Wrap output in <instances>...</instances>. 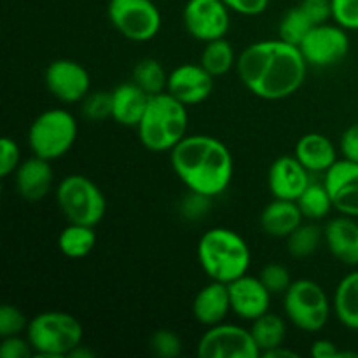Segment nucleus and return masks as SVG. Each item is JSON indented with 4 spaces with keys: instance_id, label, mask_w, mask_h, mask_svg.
<instances>
[{
    "instance_id": "a18cd8bd",
    "label": "nucleus",
    "mask_w": 358,
    "mask_h": 358,
    "mask_svg": "<svg viewBox=\"0 0 358 358\" xmlns=\"http://www.w3.org/2000/svg\"><path fill=\"white\" fill-rule=\"evenodd\" d=\"M93 355L94 353L91 352V350H87L84 345H79L72 353H70V357H84V358H91Z\"/></svg>"
},
{
    "instance_id": "37998d69",
    "label": "nucleus",
    "mask_w": 358,
    "mask_h": 358,
    "mask_svg": "<svg viewBox=\"0 0 358 358\" xmlns=\"http://www.w3.org/2000/svg\"><path fill=\"white\" fill-rule=\"evenodd\" d=\"M315 358H339V348L331 339H317L310 350Z\"/></svg>"
},
{
    "instance_id": "ddd939ff",
    "label": "nucleus",
    "mask_w": 358,
    "mask_h": 358,
    "mask_svg": "<svg viewBox=\"0 0 358 358\" xmlns=\"http://www.w3.org/2000/svg\"><path fill=\"white\" fill-rule=\"evenodd\" d=\"M45 87L62 103H80L91 91L90 72L73 59L59 58L45 69Z\"/></svg>"
},
{
    "instance_id": "a19ab883",
    "label": "nucleus",
    "mask_w": 358,
    "mask_h": 358,
    "mask_svg": "<svg viewBox=\"0 0 358 358\" xmlns=\"http://www.w3.org/2000/svg\"><path fill=\"white\" fill-rule=\"evenodd\" d=\"M231 13L241 14V16H259L264 13L269 6V0H222Z\"/></svg>"
},
{
    "instance_id": "cd10ccee",
    "label": "nucleus",
    "mask_w": 358,
    "mask_h": 358,
    "mask_svg": "<svg viewBox=\"0 0 358 358\" xmlns=\"http://www.w3.org/2000/svg\"><path fill=\"white\" fill-rule=\"evenodd\" d=\"M297 205H299L304 219L313 220V222L325 219V217H329V213L334 210L332 198L331 194H329L324 182H322V184L320 182H310L306 191H304L303 194L299 196V199H297Z\"/></svg>"
},
{
    "instance_id": "f8f14e48",
    "label": "nucleus",
    "mask_w": 358,
    "mask_h": 358,
    "mask_svg": "<svg viewBox=\"0 0 358 358\" xmlns=\"http://www.w3.org/2000/svg\"><path fill=\"white\" fill-rule=\"evenodd\" d=\"M182 21L191 37L210 42L226 37L231 27V9L222 0H187Z\"/></svg>"
},
{
    "instance_id": "a211bd4d",
    "label": "nucleus",
    "mask_w": 358,
    "mask_h": 358,
    "mask_svg": "<svg viewBox=\"0 0 358 358\" xmlns=\"http://www.w3.org/2000/svg\"><path fill=\"white\" fill-rule=\"evenodd\" d=\"M14 184L17 194L27 201H38L45 198L55 185V170L51 161L35 154L21 161L17 170L14 171Z\"/></svg>"
},
{
    "instance_id": "dca6fc26",
    "label": "nucleus",
    "mask_w": 358,
    "mask_h": 358,
    "mask_svg": "<svg viewBox=\"0 0 358 358\" xmlns=\"http://www.w3.org/2000/svg\"><path fill=\"white\" fill-rule=\"evenodd\" d=\"M231 299V311L243 320H255L268 313L273 294L266 289L259 276L243 275L227 283Z\"/></svg>"
},
{
    "instance_id": "7c9ffc66",
    "label": "nucleus",
    "mask_w": 358,
    "mask_h": 358,
    "mask_svg": "<svg viewBox=\"0 0 358 358\" xmlns=\"http://www.w3.org/2000/svg\"><path fill=\"white\" fill-rule=\"evenodd\" d=\"M313 27V21L308 17V14L304 13L303 7L297 6L283 14L282 21H280L278 34L282 41L290 42V44L294 45H299L301 42H303V38L308 35V31Z\"/></svg>"
},
{
    "instance_id": "c756f323",
    "label": "nucleus",
    "mask_w": 358,
    "mask_h": 358,
    "mask_svg": "<svg viewBox=\"0 0 358 358\" xmlns=\"http://www.w3.org/2000/svg\"><path fill=\"white\" fill-rule=\"evenodd\" d=\"M168 76L163 63L154 58H143L133 69V83L142 87L147 94L154 96L166 91Z\"/></svg>"
},
{
    "instance_id": "f704fd0d",
    "label": "nucleus",
    "mask_w": 358,
    "mask_h": 358,
    "mask_svg": "<svg viewBox=\"0 0 358 358\" xmlns=\"http://www.w3.org/2000/svg\"><path fill=\"white\" fill-rule=\"evenodd\" d=\"M28 324H30V320L24 317L20 308L7 303L2 304V308H0V336L2 338L23 334V332H27Z\"/></svg>"
},
{
    "instance_id": "9d476101",
    "label": "nucleus",
    "mask_w": 358,
    "mask_h": 358,
    "mask_svg": "<svg viewBox=\"0 0 358 358\" xmlns=\"http://www.w3.org/2000/svg\"><path fill=\"white\" fill-rule=\"evenodd\" d=\"M201 358H259L261 350L250 329L234 324H217L208 327L198 343Z\"/></svg>"
},
{
    "instance_id": "39448f33",
    "label": "nucleus",
    "mask_w": 358,
    "mask_h": 358,
    "mask_svg": "<svg viewBox=\"0 0 358 358\" xmlns=\"http://www.w3.org/2000/svg\"><path fill=\"white\" fill-rule=\"evenodd\" d=\"M27 338L35 357L63 358L83 345L84 327L65 311H44L35 315L27 329Z\"/></svg>"
},
{
    "instance_id": "4468645a",
    "label": "nucleus",
    "mask_w": 358,
    "mask_h": 358,
    "mask_svg": "<svg viewBox=\"0 0 358 358\" xmlns=\"http://www.w3.org/2000/svg\"><path fill=\"white\" fill-rule=\"evenodd\" d=\"M324 184L332 198L334 210L358 219V163L338 159L325 171Z\"/></svg>"
},
{
    "instance_id": "5701e85b",
    "label": "nucleus",
    "mask_w": 358,
    "mask_h": 358,
    "mask_svg": "<svg viewBox=\"0 0 358 358\" xmlns=\"http://www.w3.org/2000/svg\"><path fill=\"white\" fill-rule=\"evenodd\" d=\"M304 215L297 201L275 198L261 213V227L268 236L287 238L303 224Z\"/></svg>"
},
{
    "instance_id": "20e7f679",
    "label": "nucleus",
    "mask_w": 358,
    "mask_h": 358,
    "mask_svg": "<svg viewBox=\"0 0 358 358\" xmlns=\"http://www.w3.org/2000/svg\"><path fill=\"white\" fill-rule=\"evenodd\" d=\"M187 105L164 91L150 96L136 131L145 149L152 152H171V149L187 136Z\"/></svg>"
},
{
    "instance_id": "bb28decb",
    "label": "nucleus",
    "mask_w": 358,
    "mask_h": 358,
    "mask_svg": "<svg viewBox=\"0 0 358 358\" xmlns=\"http://www.w3.org/2000/svg\"><path fill=\"white\" fill-rule=\"evenodd\" d=\"M238 56L234 48L226 38H215V41L205 42V49L201 52V65L206 72L213 77L226 76L231 69L236 66Z\"/></svg>"
},
{
    "instance_id": "0eeeda50",
    "label": "nucleus",
    "mask_w": 358,
    "mask_h": 358,
    "mask_svg": "<svg viewBox=\"0 0 358 358\" xmlns=\"http://www.w3.org/2000/svg\"><path fill=\"white\" fill-rule=\"evenodd\" d=\"M56 203L69 222L98 226L107 212V201L101 189L91 178L73 173L59 180Z\"/></svg>"
},
{
    "instance_id": "6ab92c4d",
    "label": "nucleus",
    "mask_w": 358,
    "mask_h": 358,
    "mask_svg": "<svg viewBox=\"0 0 358 358\" xmlns=\"http://www.w3.org/2000/svg\"><path fill=\"white\" fill-rule=\"evenodd\" d=\"M324 243L332 257L345 266H358V222L355 217L339 215L324 227Z\"/></svg>"
},
{
    "instance_id": "f3484780",
    "label": "nucleus",
    "mask_w": 358,
    "mask_h": 358,
    "mask_svg": "<svg viewBox=\"0 0 358 358\" xmlns=\"http://www.w3.org/2000/svg\"><path fill=\"white\" fill-rule=\"evenodd\" d=\"M310 171L296 156H282L275 159L268 173V185L273 198L297 201L310 185Z\"/></svg>"
},
{
    "instance_id": "72a5a7b5",
    "label": "nucleus",
    "mask_w": 358,
    "mask_h": 358,
    "mask_svg": "<svg viewBox=\"0 0 358 358\" xmlns=\"http://www.w3.org/2000/svg\"><path fill=\"white\" fill-rule=\"evenodd\" d=\"M259 278L264 283L266 289L275 296V294H285L289 290V287L292 285V276L290 271L283 264L278 262H271V264H266L264 268L259 273Z\"/></svg>"
},
{
    "instance_id": "2eb2a0df",
    "label": "nucleus",
    "mask_w": 358,
    "mask_h": 358,
    "mask_svg": "<svg viewBox=\"0 0 358 358\" xmlns=\"http://www.w3.org/2000/svg\"><path fill=\"white\" fill-rule=\"evenodd\" d=\"M166 91L187 107L203 103L213 91V76L201 63H184L170 72Z\"/></svg>"
},
{
    "instance_id": "473e14b6",
    "label": "nucleus",
    "mask_w": 358,
    "mask_h": 358,
    "mask_svg": "<svg viewBox=\"0 0 358 358\" xmlns=\"http://www.w3.org/2000/svg\"><path fill=\"white\" fill-rule=\"evenodd\" d=\"M149 348L159 358H177L182 353V339L170 329H159L150 336Z\"/></svg>"
},
{
    "instance_id": "aec40b11",
    "label": "nucleus",
    "mask_w": 358,
    "mask_h": 358,
    "mask_svg": "<svg viewBox=\"0 0 358 358\" xmlns=\"http://www.w3.org/2000/svg\"><path fill=\"white\" fill-rule=\"evenodd\" d=\"M231 311V299L227 283L210 282L196 294L192 301V315L196 322L205 327L222 324Z\"/></svg>"
},
{
    "instance_id": "7ed1b4c3",
    "label": "nucleus",
    "mask_w": 358,
    "mask_h": 358,
    "mask_svg": "<svg viewBox=\"0 0 358 358\" xmlns=\"http://www.w3.org/2000/svg\"><path fill=\"white\" fill-rule=\"evenodd\" d=\"M198 259L210 280L231 283L247 275L252 262V252L247 241L236 231L227 227H212L199 238Z\"/></svg>"
},
{
    "instance_id": "58836bf2",
    "label": "nucleus",
    "mask_w": 358,
    "mask_h": 358,
    "mask_svg": "<svg viewBox=\"0 0 358 358\" xmlns=\"http://www.w3.org/2000/svg\"><path fill=\"white\" fill-rule=\"evenodd\" d=\"M210 201H212V198H208V196L189 191V196H185V199L182 201V215L191 220L199 219V217H203L210 210Z\"/></svg>"
},
{
    "instance_id": "c9c22d12",
    "label": "nucleus",
    "mask_w": 358,
    "mask_h": 358,
    "mask_svg": "<svg viewBox=\"0 0 358 358\" xmlns=\"http://www.w3.org/2000/svg\"><path fill=\"white\" fill-rule=\"evenodd\" d=\"M332 21L345 30L358 31V0H331Z\"/></svg>"
},
{
    "instance_id": "9b49d317",
    "label": "nucleus",
    "mask_w": 358,
    "mask_h": 358,
    "mask_svg": "<svg viewBox=\"0 0 358 358\" xmlns=\"http://www.w3.org/2000/svg\"><path fill=\"white\" fill-rule=\"evenodd\" d=\"M346 31L348 30L338 23L315 24L299 44L308 65L315 69H327L343 62L350 51V37Z\"/></svg>"
},
{
    "instance_id": "423d86ee",
    "label": "nucleus",
    "mask_w": 358,
    "mask_h": 358,
    "mask_svg": "<svg viewBox=\"0 0 358 358\" xmlns=\"http://www.w3.org/2000/svg\"><path fill=\"white\" fill-rule=\"evenodd\" d=\"M79 133L76 117L65 108H49L38 114L28 128L31 152L48 161L65 156L73 147Z\"/></svg>"
},
{
    "instance_id": "a878e982",
    "label": "nucleus",
    "mask_w": 358,
    "mask_h": 358,
    "mask_svg": "<svg viewBox=\"0 0 358 358\" xmlns=\"http://www.w3.org/2000/svg\"><path fill=\"white\" fill-rule=\"evenodd\" d=\"M250 332L254 336L255 343H257L259 350H261L262 357V353L269 352L276 346H282L285 343L287 324L280 315L268 311V313L252 320Z\"/></svg>"
},
{
    "instance_id": "b1692460",
    "label": "nucleus",
    "mask_w": 358,
    "mask_h": 358,
    "mask_svg": "<svg viewBox=\"0 0 358 358\" xmlns=\"http://www.w3.org/2000/svg\"><path fill=\"white\" fill-rule=\"evenodd\" d=\"M338 320L350 331H358V269L346 275L338 283L332 299Z\"/></svg>"
},
{
    "instance_id": "412c9836",
    "label": "nucleus",
    "mask_w": 358,
    "mask_h": 358,
    "mask_svg": "<svg viewBox=\"0 0 358 358\" xmlns=\"http://www.w3.org/2000/svg\"><path fill=\"white\" fill-rule=\"evenodd\" d=\"M150 94L135 83H122L112 91V119L117 124L136 128L149 105Z\"/></svg>"
},
{
    "instance_id": "f03ea898",
    "label": "nucleus",
    "mask_w": 358,
    "mask_h": 358,
    "mask_svg": "<svg viewBox=\"0 0 358 358\" xmlns=\"http://www.w3.org/2000/svg\"><path fill=\"white\" fill-rule=\"evenodd\" d=\"M170 161L175 175L189 191L208 198L222 194L233 180V154L215 136L187 135L171 149Z\"/></svg>"
},
{
    "instance_id": "c03bdc74",
    "label": "nucleus",
    "mask_w": 358,
    "mask_h": 358,
    "mask_svg": "<svg viewBox=\"0 0 358 358\" xmlns=\"http://www.w3.org/2000/svg\"><path fill=\"white\" fill-rule=\"evenodd\" d=\"M262 357H266V358H282V357H287V358H297L299 355H297V353L294 352V350L285 348V345H282V346H276V348L269 350V352L262 353Z\"/></svg>"
},
{
    "instance_id": "c85d7f7f",
    "label": "nucleus",
    "mask_w": 358,
    "mask_h": 358,
    "mask_svg": "<svg viewBox=\"0 0 358 358\" xmlns=\"http://www.w3.org/2000/svg\"><path fill=\"white\" fill-rule=\"evenodd\" d=\"M287 240V250L292 257L304 259L313 255L315 252L320 248L322 241H324V229L318 226L317 222L301 224L294 233H290Z\"/></svg>"
},
{
    "instance_id": "4be33fe9",
    "label": "nucleus",
    "mask_w": 358,
    "mask_h": 358,
    "mask_svg": "<svg viewBox=\"0 0 358 358\" xmlns=\"http://www.w3.org/2000/svg\"><path fill=\"white\" fill-rule=\"evenodd\" d=\"M294 156L310 173H325L338 161V150L332 140L322 133H308L297 140Z\"/></svg>"
},
{
    "instance_id": "ea45409f",
    "label": "nucleus",
    "mask_w": 358,
    "mask_h": 358,
    "mask_svg": "<svg viewBox=\"0 0 358 358\" xmlns=\"http://www.w3.org/2000/svg\"><path fill=\"white\" fill-rule=\"evenodd\" d=\"M299 6L303 7L308 17L313 21V24L329 23V20H332L331 0H303Z\"/></svg>"
},
{
    "instance_id": "79ce46f5",
    "label": "nucleus",
    "mask_w": 358,
    "mask_h": 358,
    "mask_svg": "<svg viewBox=\"0 0 358 358\" xmlns=\"http://www.w3.org/2000/svg\"><path fill=\"white\" fill-rule=\"evenodd\" d=\"M339 149H341V154L345 159L358 163V122L348 126L343 131L341 140H339Z\"/></svg>"
},
{
    "instance_id": "e433bc0d",
    "label": "nucleus",
    "mask_w": 358,
    "mask_h": 358,
    "mask_svg": "<svg viewBox=\"0 0 358 358\" xmlns=\"http://www.w3.org/2000/svg\"><path fill=\"white\" fill-rule=\"evenodd\" d=\"M21 164L20 145L10 136H3L0 142V175L3 178L13 175Z\"/></svg>"
},
{
    "instance_id": "2f4dec72",
    "label": "nucleus",
    "mask_w": 358,
    "mask_h": 358,
    "mask_svg": "<svg viewBox=\"0 0 358 358\" xmlns=\"http://www.w3.org/2000/svg\"><path fill=\"white\" fill-rule=\"evenodd\" d=\"M80 114L90 122H101L112 117V91H90L80 101Z\"/></svg>"
},
{
    "instance_id": "1a4fd4ad",
    "label": "nucleus",
    "mask_w": 358,
    "mask_h": 358,
    "mask_svg": "<svg viewBox=\"0 0 358 358\" xmlns=\"http://www.w3.org/2000/svg\"><path fill=\"white\" fill-rule=\"evenodd\" d=\"M108 21L131 42H149L159 34V9L152 0H108Z\"/></svg>"
},
{
    "instance_id": "393cba45",
    "label": "nucleus",
    "mask_w": 358,
    "mask_h": 358,
    "mask_svg": "<svg viewBox=\"0 0 358 358\" xmlns=\"http://www.w3.org/2000/svg\"><path fill=\"white\" fill-rule=\"evenodd\" d=\"M94 245H96V233L93 226L69 222V226L58 236L59 250L69 259L86 257L93 252Z\"/></svg>"
},
{
    "instance_id": "f257e3e1",
    "label": "nucleus",
    "mask_w": 358,
    "mask_h": 358,
    "mask_svg": "<svg viewBox=\"0 0 358 358\" xmlns=\"http://www.w3.org/2000/svg\"><path fill=\"white\" fill-rule=\"evenodd\" d=\"M308 66L299 45L282 38L247 45L236 62L243 86L255 96L269 101L297 93L306 80Z\"/></svg>"
},
{
    "instance_id": "4c0bfd02",
    "label": "nucleus",
    "mask_w": 358,
    "mask_h": 358,
    "mask_svg": "<svg viewBox=\"0 0 358 358\" xmlns=\"http://www.w3.org/2000/svg\"><path fill=\"white\" fill-rule=\"evenodd\" d=\"M0 357L2 358H28L35 357L34 348H31L28 338L20 336H7L2 338L0 343Z\"/></svg>"
},
{
    "instance_id": "6e6552de",
    "label": "nucleus",
    "mask_w": 358,
    "mask_h": 358,
    "mask_svg": "<svg viewBox=\"0 0 358 358\" xmlns=\"http://www.w3.org/2000/svg\"><path fill=\"white\" fill-rule=\"evenodd\" d=\"M331 301L313 280H296L283 294V311L290 324L303 332H318L331 317Z\"/></svg>"
}]
</instances>
